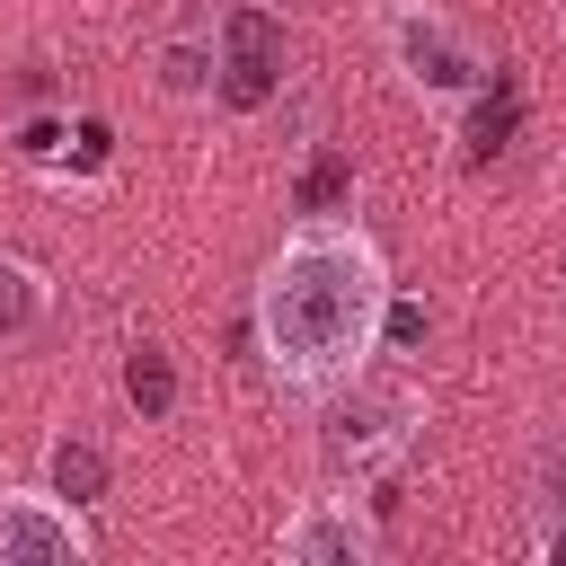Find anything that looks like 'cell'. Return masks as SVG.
Returning a JSON list of instances; mask_svg holds the SVG:
<instances>
[{"instance_id": "obj_10", "label": "cell", "mask_w": 566, "mask_h": 566, "mask_svg": "<svg viewBox=\"0 0 566 566\" xmlns=\"http://www.w3.org/2000/svg\"><path fill=\"white\" fill-rule=\"evenodd\" d=\"M124 398H133V416H142V424H159V416L177 407V363H168L159 345H142V354L124 363Z\"/></svg>"}, {"instance_id": "obj_4", "label": "cell", "mask_w": 566, "mask_h": 566, "mask_svg": "<svg viewBox=\"0 0 566 566\" xmlns=\"http://www.w3.org/2000/svg\"><path fill=\"white\" fill-rule=\"evenodd\" d=\"M274 88H283V9L274 0H230L221 9V106L230 115H256V106H274Z\"/></svg>"}, {"instance_id": "obj_12", "label": "cell", "mask_w": 566, "mask_h": 566, "mask_svg": "<svg viewBox=\"0 0 566 566\" xmlns=\"http://www.w3.org/2000/svg\"><path fill=\"white\" fill-rule=\"evenodd\" d=\"M336 195H354V159H345V150H318L310 177H301V195H292V212H327Z\"/></svg>"}, {"instance_id": "obj_7", "label": "cell", "mask_w": 566, "mask_h": 566, "mask_svg": "<svg viewBox=\"0 0 566 566\" xmlns=\"http://www.w3.org/2000/svg\"><path fill=\"white\" fill-rule=\"evenodd\" d=\"M159 88L177 106H195V97L221 88V9L212 0H177V18L159 35Z\"/></svg>"}, {"instance_id": "obj_14", "label": "cell", "mask_w": 566, "mask_h": 566, "mask_svg": "<svg viewBox=\"0 0 566 566\" xmlns=\"http://www.w3.org/2000/svg\"><path fill=\"white\" fill-rule=\"evenodd\" d=\"M380 345H424V310L389 292V327H380Z\"/></svg>"}, {"instance_id": "obj_15", "label": "cell", "mask_w": 566, "mask_h": 566, "mask_svg": "<svg viewBox=\"0 0 566 566\" xmlns=\"http://www.w3.org/2000/svg\"><path fill=\"white\" fill-rule=\"evenodd\" d=\"M539 557H548V566H566V522H539Z\"/></svg>"}, {"instance_id": "obj_1", "label": "cell", "mask_w": 566, "mask_h": 566, "mask_svg": "<svg viewBox=\"0 0 566 566\" xmlns=\"http://www.w3.org/2000/svg\"><path fill=\"white\" fill-rule=\"evenodd\" d=\"M389 256L371 248L363 221L301 212L283 248L256 274V354L265 380L292 398H327L354 371H371L380 327H389Z\"/></svg>"}, {"instance_id": "obj_9", "label": "cell", "mask_w": 566, "mask_h": 566, "mask_svg": "<svg viewBox=\"0 0 566 566\" xmlns=\"http://www.w3.org/2000/svg\"><path fill=\"white\" fill-rule=\"evenodd\" d=\"M44 486L71 495V504H97V495H106V451H97L88 433H53V442H44Z\"/></svg>"}, {"instance_id": "obj_2", "label": "cell", "mask_w": 566, "mask_h": 566, "mask_svg": "<svg viewBox=\"0 0 566 566\" xmlns=\"http://www.w3.org/2000/svg\"><path fill=\"white\" fill-rule=\"evenodd\" d=\"M380 53H389L398 88L424 97V106H442V115L469 106V97H486V80H495L486 44L451 9H433V0H380Z\"/></svg>"}, {"instance_id": "obj_16", "label": "cell", "mask_w": 566, "mask_h": 566, "mask_svg": "<svg viewBox=\"0 0 566 566\" xmlns=\"http://www.w3.org/2000/svg\"><path fill=\"white\" fill-rule=\"evenodd\" d=\"M283 9H292V0H283Z\"/></svg>"}, {"instance_id": "obj_3", "label": "cell", "mask_w": 566, "mask_h": 566, "mask_svg": "<svg viewBox=\"0 0 566 566\" xmlns=\"http://www.w3.org/2000/svg\"><path fill=\"white\" fill-rule=\"evenodd\" d=\"M416 424H424V398H416V389H398V380H363V371H354L345 389L318 398V460H327L336 478L371 486L380 469L407 460Z\"/></svg>"}, {"instance_id": "obj_13", "label": "cell", "mask_w": 566, "mask_h": 566, "mask_svg": "<svg viewBox=\"0 0 566 566\" xmlns=\"http://www.w3.org/2000/svg\"><path fill=\"white\" fill-rule=\"evenodd\" d=\"M18 150H27L35 168H53V159H62V124H53V115H35V124L18 133Z\"/></svg>"}, {"instance_id": "obj_6", "label": "cell", "mask_w": 566, "mask_h": 566, "mask_svg": "<svg viewBox=\"0 0 566 566\" xmlns=\"http://www.w3.org/2000/svg\"><path fill=\"white\" fill-rule=\"evenodd\" d=\"M371 548H380V531H371V513L354 495H301L283 513V531H274L283 566H371Z\"/></svg>"}, {"instance_id": "obj_11", "label": "cell", "mask_w": 566, "mask_h": 566, "mask_svg": "<svg viewBox=\"0 0 566 566\" xmlns=\"http://www.w3.org/2000/svg\"><path fill=\"white\" fill-rule=\"evenodd\" d=\"M531 513L539 522H566V433H548L531 451Z\"/></svg>"}, {"instance_id": "obj_8", "label": "cell", "mask_w": 566, "mask_h": 566, "mask_svg": "<svg viewBox=\"0 0 566 566\" xmlns=\"http://www.w3.org/2000/svg\"><path fill=\"white\" fill-rule=\"evenodd\" d=\"M44 310H53V283H44V265L0 248V345L35 336V327H44Z\"/></svg>"}, {"instance_id": "obj_5", "label": "cell", "mask_w": 566, "mask_h": 566, "mask_svg": "<svg viewBox=\"0 0 566 566\" xmlns=\"http://www.w3.org/2000/svg\"><path fill=\"white\" fill-rule=\"evenodd\" d=\"M97 539L71 495L53 486H0V566H80Z\"/></svg>"}]
</instances>
